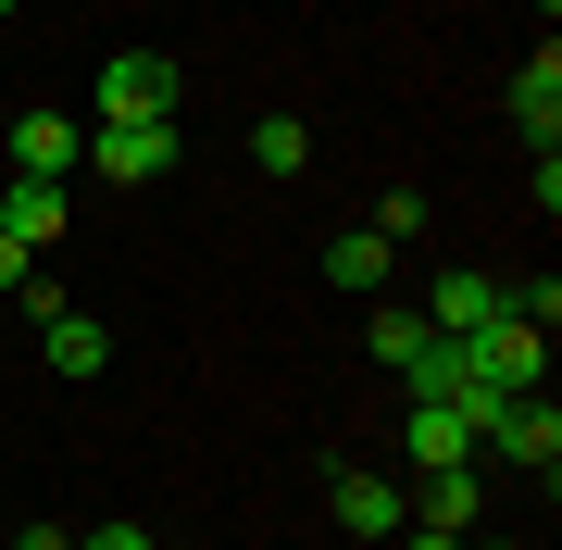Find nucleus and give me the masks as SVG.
Instances as JSON below:
<instances>
[{
  "label": "nucleus",
  "mask_w": 562,
  "mask_h": 550,
  "mask_svg": "<svg viewBox=\"0 0 562 550\" xmlns=\"http://www.w3.org/2000/svg\"><path fill=\"white\" fill-rule=\"evenodd\" d=\"M188 101V76L162 50H113L101 76H88V125H138V113H176Z\"/></svg>",
  "instance_id": "1"
},
{
  "label": "nucleus",
  "mask_w": 562,
  "mask_h": 550,
  "mask_svg": "<svg viewBox=\"0 0 562 550\" xmlns=\"http://www.w3.org/2000/svg\"><path fill=\"white\" fill-rule=\"evenodd\" d=\"M76 176H113V188H150V176H176V113L88 125V164H76Z\"/></svg>",
  "instance_id": "2"
},
{
  "label": "nucleus",
  "mask_w": 562,
  "mask_h": 550,
  "mask_svg": "<svg viewBox=\"0 0 562 550\" xmlns=\"http://www.w3.org/2000/svg\"><path fill=\"white\" fill-rule=\"evenodd\" d=\"M475 450H487V463H513V475H550V463H562V413H550V401H501Z\"/></svg>",
  "instance_id": "3"
},
{
  "label": "nucleus",
  "mask_w": 562,
  "mask_h": 550,
  "mask_svg": "<svg viewBox=\"0 0 562 550\" xmlns=\"http://www.w3.org/2000/svg\"><path fill=\"white\" fill-rule=\"evenodd\" d=\"M76 164H88V125L76 113H13V176H50L63 188Z\"/></svg>",
  "instance_id": "4"
},
{
  "label": "nucleus",
  "mask_w": 562,
  "mask_h": 550,
  "mask_svg": "<svg viewBox=\"0 0 562 550\" xmlns=\"http://www.w3.org/2000/svg\"><path fill=\"white\" fill-rule=\"evenodd\" d=\"M401 450H413V475H438V463H487V450H475V413H462V401H413Z\"/></svg>",
  "instance_id": "5"
},
{
  "label": "nucleus",
  "mask_w": 562,
  "mask_h": 550,
  "mask_svg": "<svg viewBox=\"0 0 562 550\" xmlns=\"http://www.w3.org/2000/svg\"><path fill=\"white\" fill-rule=\"evenodd\" d=\"M501 113H513V138H538V150L562 138V50H538V63H525V76L501 88Z\"/></svg>",
  "instance_id": "6"
},
{
  "label": "nucleus",
  "mask_w": 562,
  "mask_h": 550,
  "mask_svg": "<svg viewBox=\"0 0 562 550\" xmlns=\"http://www.w3.org/2000/svg\"><path fill=\"white\" fill-rule=\"evenodd\" d=\"M338 526L387 550V538H401V526H413V501H401V475H338Z\"/></svg>",
  "instance_id": "7"
},
{
  "label": "nucleus",
  "mask_w": 562,
  "mask_h": 550,
  "mask_svg": "<svg viewBox=\"0 0 562 550\" xmlns=\"http://www.w3.org/2000/svg\"><path fill=\"white\" fill-rule=\"evenodd\" d=\"M501 276H438V313H425V326H438V338H487V326H501Z\"/></svg>",
  "instance_id": "8"
},
{
  "label": "nucleus",
  "mask_w": 562,
  "mask_h": 550,
  "mask_svg": "<svg viewBox=\"0 0 562 550\" xmlns=\"http://www.w3.org/2000/svg\"><path fill=\"white\" fill-rule=\"evenodd\" d=\"M63 213H76V201H63L50 176H13V188H0V238H25V250H50Z\"/></svg>",
  "instance_id": "9"
},
{
  "label": "nucleus",
  "mask_w": 562,
  "mask_h": 550,
  "mask_svg": "<svg viewBox=\"0 0 562 550\" xmlns=\"http://www.w3.org/2000/svg\"><path fill=\"white\" fill-rule=\"evenodd\" d=\"M38 363H50V375H101V363H113V338L88 326L76 301H63V313H38Z\"/></svg>",
  "instance_id": "10"
},
{
  "label": "nucleus",
  "mask_w": 562,
  "mask_h": 550,
  "mask_svg": "<svg viewBox=\"0 0 562 550\" xmlns=\"http://www.w3.org/2000/svg\"><path fill=\"white\" fill-rule=\"evenodd\" d=\"M475 501H487V463H438V475H425V526H462V538H475Z\"/></svg>",
  "instance_id": "11"
},
{
  "label": "nucleus",
  "mask_w": 562,
  "mask_h": 550,
  "mask_svg": "<svg viewBox=\"0 0 562 550\" xmlns=\"http://www.w3.org/2000/svg\"><path fill=\"white\" fill-rule=\"evenodd\" d=\"M325 276H338L350 301H375V288H387V238H375V225H350V238H325Z\"/></svg>",
  "instance_id": "12"
},
{
  "label": "nucleus",
  "mask_w": 562,
  "mask_h": 550,
  "mask_svg": "<svg viewBox=\"0 0 562 550\" xmlns=\"http://www.w3.org/2000/svg\"><path fill=\"white\" fill-rule=\"evenodd\" d=\"M250 164H262V176H301V164H313V125H301V113H262V125H250Z\"/></svg>",
  "instance_id": "13"
},
{
  "label": "nucleus",
  "mask_w": 562,
  "mask_h": 550,
  "mask_svg": "<svg viewBox=\"0 0 562 550\" xmlns=\"http://www.w3.org/2000/svg\"><path fill=\"white\" fill-rule=\"evenodd\" d=\"M362 338H375V363H401V375H413V363H425V338H438V326H425V313H401V301H387V313H375V326H362Z\"/></svg>",
  "instance_id": "14"
},
{
  "label": "nucleus",
  "mask_w": 562,
  "mask_h": 550,
  "mask_svg": "<svg viewBox=\"0 0 562 550\" xmlns=\"http://www.w3.org/2000/svg\"><path fill=\"white\" fill-rule=\"evenodd\" d=\"M375 238H387V250L425 238V188H387V201H375Z\"/></svg>",
  "instance_id": "15"
},
{
  "label": "nucleus",
  "mask_w": 562,
  "mask_h": 550,
  "mask_svg": "<svg viewBox=\"0 0 562 550\" xmlns=\"http://www.w3.org/2000/svg\"><path fill=\"white\" fill-rule=\"evenodd\" d=\"M387 550H462V526H401Z\"/></svg>",
  "instance_id": "16"
},
{
  "label": "nucleus",
  "mask_w": 562,
  "mask_h": 550,
  "mask_svg": "<svg viewBox=\"0 0 562 550\" xmlns=\"http://www.w3.org/2000/svg\"><path fill=\"white\" fill-rule=\"evenodd\" d=\"M25 276H38V250H25V238H0V288H25Z\"/></svg>",
  "instance_id": "17"
},
{
  "label": "nucleus",
  "mask_w": 562,
  "mask_h": 550,
  "mask_svg": "<svg viewBox=\"0 0 562 550\" xmlns=\"http://www.w3.org/2000/svg\"><path fill=\"white\" fill-rule=\"evenodd\" d=\"M76 550H150V538H138V526H88Z\"/></svg>",
  "instance_id": "18"
},
{
  "label": "nucleus",
  "mask_w": 562,
  "mask_h": 550,
  "mask_svg": "<svg viewBox=\"0 0 562 550\" xmlns=\"http://www.w3.org/2000/svg\"><path fill=\"white\" fill-rule=\"evenodd\" d=\"M13 550H76V526H25V538H13Z\"/></svg>",
  "instance_id": "19"
},
{
  "label": "nucleus",
  "mask_w": 562,
  "mask_h": 550,
  "mask_svg": "<svg viewBox=\"0 0 562 550\" xmlns=\"http://www.w3.org/2000/svg\"><path fill=\"white\" fill-rule=\"evenodd\" d=\"M550 13H562V0H538V25H550Z\"/></svg>",
  "instance_id": "20"
},
{
  "label": "nucleus",
  "mask_w": 562,
  "mask_h": 550,
  "mask_svg": "<svg viewBox=\"0 0 562 550\" xmlns=\"http://www.w3.org/2000/svg\"><path fill=\"white\" fill-rule=\"evenodd\" d=\"M462 550H475V538H462ZM487 550H513V538H487Z\"/></svg>",
  "instance_id": "21"
},
{
  "label": "nucleus",
  "mask_w": 562,
  "mask_h": 550,
  "mask_svg": "<svg viewBox=\"0 0 562 550\" xmlns=\"http://www.w3.org/2000/svg\"><path fill=\"white\" fill-rule=\"evenodd\" d=\"M0 13H13V0H0Z\"/></svg>",
  "instance_id": "22"
}]
</instances>
